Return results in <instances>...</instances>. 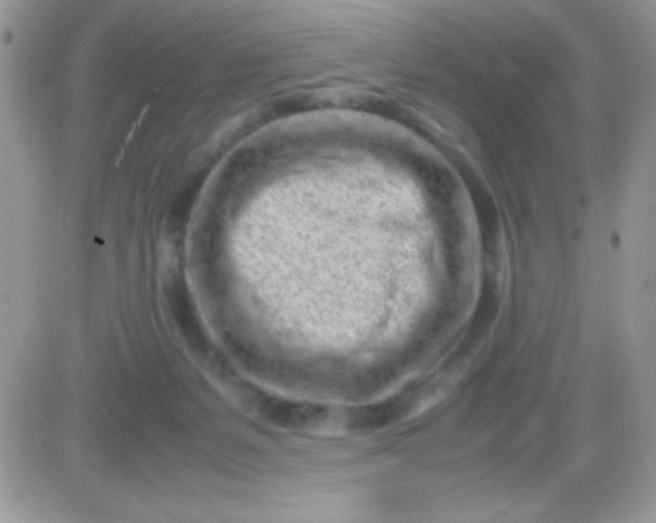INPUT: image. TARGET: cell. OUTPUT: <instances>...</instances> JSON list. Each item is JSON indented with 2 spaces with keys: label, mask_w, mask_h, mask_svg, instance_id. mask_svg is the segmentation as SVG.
I'll return each instance as SVG.
<instances>
[{
  "label": "cell",
  "mask_w": 656,
  "mask_h": 523,
  "mask_svg": "<svg viewBox=\"0 0 656 523\" xmlns=\"http://www.w3.org/2000/svg\"><path fill=\"white\" fill-rule=\"evenodd\" d=\"M403 397L372 405L355 408L348 412V427L354 430H369L384 427L403 415Z\"/></svg>",
  "instance_id": "1"
}]
</instances>
